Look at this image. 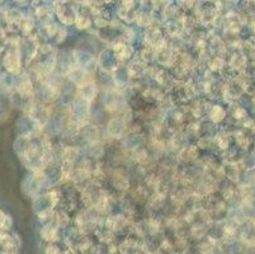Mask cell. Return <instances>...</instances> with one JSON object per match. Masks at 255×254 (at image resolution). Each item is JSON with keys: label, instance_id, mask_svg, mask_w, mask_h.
I'll use <instances>...</instances> for the list:
<instances>
[{"label": "cell", "instance_id": "cell-2", "mask_svg": "<svg viewBox=\"0 0 255 254\" xmlns=\"http://www.w3.org/2000/svg\"><path fill=\"white\" fill-rule=\"evenodd\" d=\"M3 254H15V253H8V252H3Z\"/></svg>", "mask_w": 255, "mask_h": 254}, {"label": "cell", "instance_id": "cell-1", "mask_svg": "<svg viewBox=\"0 0 255 254\" xmlns=\"http://www.w3.org/2000/svg\"><path fill=\"white\" fill-rule=\"evenodd\" d=\"M3 65L8 71H10V73H15V71L19 70V57H18V55L15 52L9 51V52L4 56Z\"/></svg>", "mask_w": 255, "mask_h": 254}, {"label": "cell", "instance_id": "cell-3", "mask_svg": "<svg viewBox=\"0 0 255 254\" xmlns=\"http://www.w3.org/2000/svg\"><path fill=\"white\" fill-rule=\"evenodd\" d=\"M0 1H1V0H0Z\"/></svg>", "mask_w": 255, "mask_h": 254}]
</instances>
